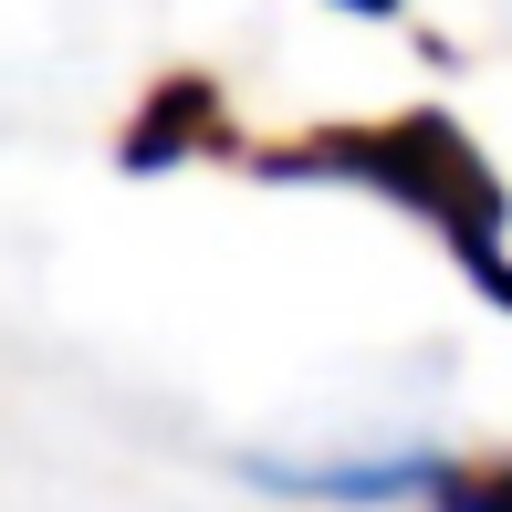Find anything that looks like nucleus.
<instances>
[{"label": "nucleus", "instance_id": "nucleus-4", "mask_svg": "<svg viewBox=\"0 0 512 512\" xmlns=\"http://www.w3.org/2000/svg\"><path fill=\"white\" fill-rule=\"evenodd\" d=\"M335 11H387V0H335Z\"/></svg>", "mask_w": 512, "mask_h": 512}, {"label": "nucleus", "instance_id": "nucleus-3", "mask_svg": "<svg viewBox=\"0 0 512 512\" xmlns=\"http://www.w3.org/2000/svg\"><path fill=\"white\" fill-rule=\"evenodd\" d=\"M429 512H512V471H450Z\"/></svg>", "mask_w": 512, "mask_h": 512}, {"label": "nucleus", "instance_id": "nucleus-1", "mask_svg": "<svg viewBox=\"0 0 512 512\" xmlns=\"http://www.w3.org/2000/svg\"><path fill=\"white\" fill-rule=\"evenodd\" d=\"M304 168H335L356 178V189H387L408 199L418 220H439V241L460 251V272H471L481 293H502L512 304V251H502V189L492 168L471 157V136L439 126V115H418V126H366V136H324Z\"/></svg>", "mask_w": 512, "mask_h": 512}, {"label": "nucleus", "instance_id": "nucleus-2", "mask_svg": "<svg viewBox=\"0 0 512 512\" xmlns=\"http://www.w3.org/2000/svg\"><path fill=\"white\" fill-rule=\"evenodd\" d=\"M272 492H304V502H439V481H450V460L408 450V460H314V471H283V460H262Z\"/></svg>", "mask_w": 512, "mask_h": 512}]
</instances>
